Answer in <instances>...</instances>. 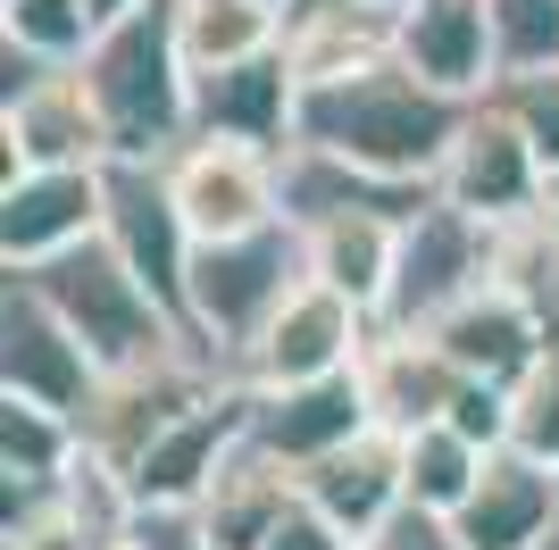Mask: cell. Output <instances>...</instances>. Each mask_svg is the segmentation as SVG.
<instances>
[{
  "label": "cell",
  "instance_id": "7",
  "mask_svg": "<svg viewBox=\"0 0 559 550\" xmlns=\"http://www.w3.org/2000/svg\"><path fill=\"white\" fill-rule=\"evenodd\" d=\"M368 334H376V318L359 309V300L334 292V284H318V275H301V284H293V300H284L276 318H267L251 343H242V359H234V384L276 392V384H309V375L359 367Z\"/></svg>",
  "mask_w": 559,
  "mask_h": 550
},
{
  "label": "cell",
  "instance_id": "11",
  "mask_svg": "<svg viewBox=\"0 0 559 550\" xmlns=\"http://www.w3.org/2000/svg\"><path fill=\"white\" fill-rule=\"evenodd\" d=\"M0 134H9V167H100L109 159V117H100L84 59H50L34 84L0 100Z\"/></svg>",
  "mask_w": 559,
  "mask_h": 550
},
{
  "label": "cell",
  "instance_id": "27",
  "mask_svg": "<svg viewBox=\"0 0 559 550\" xmlns=\"http://www.w3.org/2000/svg\"><path fill=\"white\" fill-rule=\"evenodd\" d=\"M0 34L43 50V59H84L100 25H93V0H0Z\"/></svg>",
  "mask_w": 559,
  "mask_h": 550
},
{
  "label": "cell",
  "instance_id": "34",
  "mask_svg": "<svg viewBox=\"0 0 559 550\" xmlns=\"http://www.w3.org/2000/svg\"><path fill=\"white\" fill-rule=\"evenodd\" d=\"M276 9H284V0H276Z\"/></svg>",
  "mask_w": 559,
  "mask_h": 550
},
{
  "label": "cell",
  "instance_id": "5",
  "mask_svg": "<svg viewBox=\"0 0 559 550\" xmlns=\"http://www.w3.org/2000/svg\"><path fill=\"white\" fill-rule=\"evenodd\" d=\"M485 275H501V226L467 217L460 201H418L401 217V259H393V300L384 325H435L451 300H467Z\"/></svg>",
  "mask_w": 559,
  "mask_h": 550
},
{
  "label": "cell",
  "instance_id": "25",
  "mask_svg": "<svg viewBox=\"0 0 559 550\" xmlns=\"http://www.w3.org/2000/svg\"><path fill=\"white\" fill-rule=\"evenodd\" d=\"M401 467H409V501L426 509H460L476 467H485V442L460 434L451 417H426V426H401Z\"/></svg>",
  "mask_w": 559,
  "mask_h": 550
},
{
  "label": "cell",
  "instance_id": "12",
  "mask_svg": "<svg viewBox=\"0 0 559 550\" xmlns=\"http://www.w3.org/2000/svg\"><path fill=\"white\" fill-rule=\"evenodd\" d=\"M451 526L467 534V550H551L559 534V467L518 442H492L467 501L451 509Z\"/></svg>",
  "mask_w": 559,
  "mask_h": 550
},
{
  "label": "cell",
  "instance_id": "14",
  "mask_svg": "<svg viewBox=\"0 0 559 550\" xmlns=\"http://www.w3.org/2000/svg\"><path fill=\"white\" fill-rule=\"evenodd\" d=\"M242 434H251V384H234V375H226L210 400H192V409L176 417V426H167V434L134 458V467H126V492H134V501H176V509H192Z\"/></svg>",
  "mask_w": 559,
  "mask_h": 550
},
{
  "label": "cell",
  "instance_id": "3",
  "mask_svg": "<svg viewBox=\"0 0 559 550\" xmlns=\"http://www.w3.org/2000/svg\"><path fill=\"white\" fill-rule=\"evenodd\" d=\"M17 275L43 284V300L84 334V350H93L109 375L117 367L176 359V350H201V334L126 267V251H117L109 234H84V242H68V251H50L43 267H17Z\"/></svg>",
  "mask_w": 559,
  "mask_h": 550
},
{
  "label": "cell",
  "instance_id": "4",
  "mask_svg": "<svg viewBox=\"0 0 559 550\" xmlns=\"http://www.w3.org/2000/svg\"><path fill=\"white\" fill-rule=\"evenodd\" d=\"M309 275V234L301 217H276V226L251 234H217V242H192V275H185V325L201 334L217 367L234 375L242 343L276 318L293 284Z\"/></svg>",
  "mask_w": 559,
  "mask_h": 550
},
{
  "label": "cell",
  "instance_id": "30",
  "mask_svg": "<svg viewBox=\"0 0 559 550\" xmlns=\"http://www.w3.org/2000/svg\"><path fill=\"white\" fill-rule=\"evenodd\" d=\"M359 550H467V534L451 526V509H426V501H401L376 534H359Z\"/></svg>",
  "mask_w": 559,
  "mask_h": 550
},
{
  "label": "cell",
  "instance_id": "8",
  "mask_svg": "<svg viewBox=\"0 0 559 550\" xmlns=\"http://www.w3.org/2000/svg\"><path fill=\"white\" fill-rule=\"evenodd\" d=\"M100 375H109V367H100L93 350H84V334L43 300V284L9 267V292H0V392L43 400V409H59V417H84Z\"/></svg>",
  "mask_w": 559,
  "mask_h": 550
},
{
  "label": "cell",
  "instance_id": "21",
  "mask_svg": "<svg viewBox=\"0 0 559 550\" xmlns=\"http://www.w3.org/2000/svg\"><path fill=\"white\" fill-rule=\"evenodd\" d=\"M393 25H401V9H384V0H284L276 50L301 84H326V75H350L368 59H384Z\"/></svg>",
  "mask_w": 559,
  "mask_h": 550
},
{
  "label": "cell",
  "instance_id": "19",
  "mask_svg": "<svg viewBox=\"0 0 559 550\" xmlns=\"http://www.w3.org/2000/svg\"><path fill=\"white\" fill-rule=\"evenodd\" d=\"M192 134H242V142H284L301 134V75L284 68V50H259L242 68L192 75Z\"/></svg>",
  "mask_w": 559,
  "mask_h": 550
},
{
  "label": "cell",
  "instance_id": "15",
  "mask_svg": "<svg viewBox=\"0 0 559 550\" xmlns=\"http://www.w3.org/2000/svg\"><path fill=\"white\" fill-rule=\"evenodd\" d=\"M359 426H376V400H368V375H359V367L251 392V442H259V451H276L293 476H301L309 458H326L334 442H350Z\"/></svg>",
  "mask_w": 559,
  "mask_h": 550
},
{
  "label": "cell",
  "instance_id": "10",
  "mask_svg": "<svg viewBox=\"0 0 559 550\" xmlns=\"http://www.w3.org/2000/svg\"><path fill=\"white\" fill-rule=\"evenodd\" d=\"M109 201H100V234H109L126 267L151 284V292L185 318V275H192V226L176 208V183H167V159H109Z\"/></svg>",
  "mask_w": 559,
  "mask_h": 550
},
{
  "label": "cell",
  "instance_id": "35",
  "mask_svg": "<svg viewBox=\"0 0 559 550\" xmlns=\"http://www.w3.org/2000/svg\"><path fill=\"white\" fill-rule=\"evenodd\" d=\"M551 542H559V534H551Z\"/></svg>",
  "mask_w": 559,
  "mask_h": 550
},
{
  "label": "cell",
  "instance_id": "23",
  "mask_svg": "<svg viewBox=\"0 0 559 550\" xmlns=\"http://www.w3.org/2000/svg\"><path fill=\"white\" fill-rule=\"evenodd\" d=\"M301 234H309V275L350 292L368 318H384L401 259V208H326V217H301Z\"/></svg>",
  "mask_w": 559,
  "mask_h": 550
},
{
  "label": "cell",
  "instance_id": "16",
  "mask_svg": "<svg viewBox=\"0 0 559 550\" xmlns=\"http://www.w3.org/2000/svg\"><path fill=\"white\" fill-rule=\"evenodd\" d=\"M426 334L451 350V367H460V375H485V384H518V375L535 367V350L551 343L543 309L518 292L510 275H485V284H476L467 300H451Z\"/></svg>",
  "mask_w": 559,
  "mask_h": 550
},
{
  "label": "cell",
  "instance_id": "28",
  "mask_svg": "<svg viewBox=\"0 0 559 550\" xmlns=\"http://www.w3.org/2000/svg\"><path fill=\"white\" fill-rule=\"evenodd\" d=\"M510 442L559 467V334L535 350V367L510 384Z\"/></svg>",
  "mask_w": 559,
  "mask_h": 550
},
{
  "label": "cell",
  "instance_id": "36",
  "mask_svg": "<svg viewBox=\"0 0 559 550\" xmlns=\"http://www.w3.org/2000/svg\"><path fill=\"white\" fill-rule=\"evenodd\" d=\"M551 550H559V542H551Z\"/></svg>",
  "mask_w": 559,
  "mask_h": 550
},
{
  "label": "cell",
  "instance_id": "17",
  "mask_svg": "<svg viewBox=\"0 0 559 550\" xmlns=\"http://www.w3.org/2000/svg\"><path fill=\"white\" fill-rule=\"evenodd\" d=\"M301 501L326 509L334 526L359 542L409 501V467H401V426H359L350 442H334L326 458L301 467Z\"/></svg>",
  "mask_w": 559,
  "mask_h": 550
},
{
  "label": "cell",
  "instance_id": "6",
  "mask_svg": "<svg viewBox=\"0 0 559 550\" xmlns=\"http://www.w3.org/2000/svg\"><path fill=\"white\" fill-rule=\"evenodd\" d=\"M167 183H176V208H185L192 242H217V234H251L284 217V151L242 134H185L167 151Z\"/></svg>",
  "mask_w": 559,
  "mask_h": 550
},
{
  "label": "cell",
  "instance_id": "9",
  "mask_svg": "<svg viewBox=\"0 0 559 550\" xmlns=\"http://www.w3.org/2000/svg\"><path fill=\"white\" fill-rule=\"evenodd\" d=\"M543 176H551V167L535 159L526 125H518V117L485 92V100L467 109L460 142L443 151V176H435V192H443V201H460L467 217H485V226H518V217L543 201Z\"/></svg>",
  "mask_w": 559,
  "mask_h": 550
},
{
  "label": "cell",
  "instance_id": "22",
  "mask_svg": "<svg viewBox=\"0 0 559 550\" xmlns=\"http://www.w3.org/2000/svg\"><path fill=\"white\" fill-rule=\"evenodd\" d=\"M293 501H301V476H293L276 451H259V442L242 434V442L226 451V467L210 476V492H201L192 509H201L210 550H259Z\"/></svg>",
  "mask_w": 559,
  "mask_h": 550
},
{
  "label": "cell",
  "instance_id": "13",
  "mask_svg": "<svg viewBox=\"0 0 559 550\" xmlns=\"http://www.w3.org/2000/svg\"><path fill=\"white\" fill-rule=\"evenodd\" d=\"M100 167H9V183H0V259L43 267L50 251L100 234V201H109Z\"/></svg>",
  "mask_w": 559,
  "mask_h": 550
},
{
  "label": "cell",
  "instance_id": "20",
  "mask_svg": "<svg viewBox=\"0 0 559 550\" xmlns=\"http://www.w3.org/2000/svg\"><path fill=\"white\" fill-rule=\"evenodd\" d=\"M359 375H368L376 426H426V417H443L451 392L467 384L426 325H384V318H376L368 350H359Z\"/></svg>",
  "mask_w": 559,
  "mask_h": 550
},
{
  "label": "cell",
  "instance_id": "26",
  "mask_svg": "<svg viewBox=\"0 0 559 550\" xmlns=\"http://www.w3.org/2000/svg\"><path fill=\"white\" fill-rule=\"evenodd\" d=\"M492 9V59L501 75L559 68V0H485Z\"/></svg>",
  "mask_w": 559,
  "mask_h": 550
},
{
  "label": "cell",
  "instance_id": "31",
  "mask_svg": "<svg viewBox=\"0 0 559 550\" xmlns=\"http://www.w3.org/2000/svg\"><path fill=\"white\" fill-rule=\"evenodd\" d=\"M259 550H359V542H350V534L334 526L326 509L293 501V509H284V517H276V534H267V542H259Z\"/></svg>",
  "mask_w": 559,
  "mask_h": 550
},
{
  "label": "cell",
  "instance_id": "33",
  "mask_svg": "<svg viewBox=\"0 0 559 550\" xmlns=\"http://www.w3.org/2000/svg\"><path fill=\"white\" fill-rule=\"evenodd\" d=\"M384 9H401V0H384Z\"/></svg>",
  "mask_w": 559,
  "mask_h": 550
},
{
  "label": "cell",
  "instance_id": "32",
  "mask_svg": "<svg viewBox=\"0 0 559 550\" xmlns=\"http://www.w3.org/2000/svg\"><path fill=\"white\" fill-rule=\"evenodd\" d=\"M126 9H142V0H93V25H109V17H126Z\"/></svg>",
  "mask_w": 559,
  "mask_h": 550
},
{
  "label": "cell",
  "instance_id": "2",
  "mask_svg": "<svg viewBox=\"0 0 559 550\" xmlns=\"http://www.w3.org/2000/svg\"><path fill=\"white\" fill-rule=\"evenodd\" d=\"M84 84L109 117V159H167L192 134V68L176 50V9L142 0L84 43Z\"/></svg>",
  "mask_w": 559,
  "mask_h": 550
},
{
  "label": "cell",
  "instance_id": "29",
  "mask_svg": "<svg viewBox=\"0 0 559 550\" xmlns=\"http://www.w3.org/2000/svg\"><path fill=\"white\" fill-rule=\"evenodd\" d=\"M492 100L526 125V142H535V159L559 176V68H535V75H501L492 84Z\"/></svg>",
  "mask_w": 559,
  "mask_h": 550
},
{
  "label": "cell",
  "instance_id": "1",
  "mask_svg": "<svg viewBox=\"0 0 559 550\" xmlns=\"http://www.w3.org/2000/svg\"><path fill=\"white\" fill-rule=\"evenodd\" d=\"M467 109L460 92L426 84L401 50L368 59L350 75H326V84H301V134L293 142H318L350 167H376L393 183H435L443 176V151L460 142Z\"/></svg>",
  "mask_w": 559,
  "mask_h": 550
},
{
  "label": "cell",
  "instance_id": "24",
  "mask_svg": "<svg viewBox=\"0 0 559 550\" xmlns=\"http://www.w3.org/2000/svg\"><path fill=\"white\" fill-rule=\"evenodd\" d=\"M167 9H176V50H185L192 75L242 68L259 50H276V34H284L276 0H167Z\"/></svg>",
  "mask_w": 559,
  "mask_h": 550
},
{
  "label": "cell",
  "instance_id": "18",
  "mask_svg": "<svg viewBox=\"0 0 559 550\" xmlns=\"http://www.w3.org/2000/svg\"><path fill=\"white\" fill-rule=\"evenodd\" d=\"M393 50L426 84L460 92V100H485L501 84V59H492V9L485 0H401Z\"/></svg>",
  "mask_w": 559,
  "mask_h": 550
}]
</instances>
